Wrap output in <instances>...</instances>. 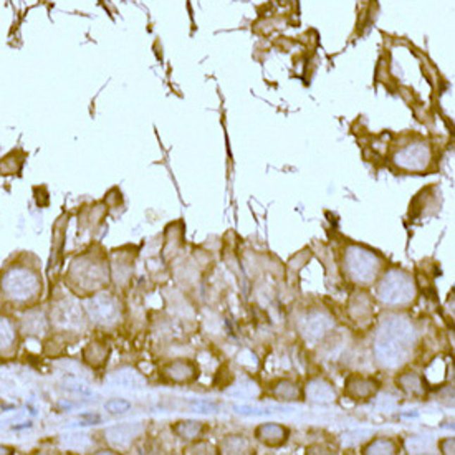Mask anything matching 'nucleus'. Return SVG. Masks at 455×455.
<instances>
[{
	"instance_id": "f257e3e1",
	"label": "nucleus",
	"mask_w": 455,
	"mask_h": 455,
	"mask_svg": "<svg viewBox=\"0 0 455 455\" xmlns=\"http://www.w3.org/2000/svg\"><path fill=\"white\" fill-rule=\"evenodd\" d=\"M0 292L8 303L30 305L42 295V277L30 265H11L0 275Z\"/></svg>"
},
{
	"instance_id": "f03ea898",
	"label": "nucleus",
	"mask_w": 455,
	"mask_h": 455,
	"mask_svg": "<svg viewBox=\"0 0 455 455\" xmlns=\"http://www.w3.org/2000/svg\"><path fill=\"white\" fill-rule=\"evenodd\" d=\"M412 343V328L404 320H392L382 330L378 341V354L386 364H401Z\"/></svg>"
},
{
	"instance_id": "7ed1b4c3",
	"label": "nucleus",
	"mask_w": 455,
	"mask_h": 455,
	"mask_svg": "<svg viewBox=\"0 0 455 455\" xmlns=\"http://www.w3.org/2000/svg\"><path fill=\"white\" fill-rule=\"evenodd\" d=\"M378 293L382 301L391 303V305H401V303L412 300L414 285H412V280L406 273L389 272L382 278Z\"/></svg>"
},
{
	"instance_id": "20e7f679",
	"label": "nucleus",
	"mask_w": 455,
	"mask_h": 455,
	"mask_svg": "<svg viewBox=\"0 0 455 455\" xmlns=\"http://www.w3.org/2000/svg\"><path fill=\"white\" fill-rule=\"evenodd\" d=\"M346 268L356 282L368 283L376 277L379 260L374 254L363 249H351L346 254Z\"/></svg>"
},
{
	"instance_id": "39448f33",
	"label": "nucleus",
	"mask_w": 455,
	"mask_h": 455,
	"mask_svg": "<svg viewBox=\"0 0 455 455\" xmlns=\"http://www.w3.org/2000/svg\"><path fill=\"white\" fill-rule=\"evenodd\" d=\"M72 278L75 282H78V285H82L83 288H88V290H94V288L103 285V273L104 270L101 267V263L93 262L92 258H82L80 262L73 263L72 270Z\"/></svg>"
},
{
	"instance_id": "423d86ee",
	"label": "nucleus",
	"mask_w": 455,
	"mask_h": 455,
	"mask_svg": "<svg viewBox=\"0 0 455 455\" xmlns=\"http://www.w3.org/2000/svg\"><path fill=\"white\" fill-rule=\"evenodd\" d=\"M89 315L96 323L101 325H111L115 323L118 315H120V306L118 301L111 295L101 293V295L94 297L88 305Z\"/></svg>"
},
{
	"instance_id": "0eeeda50",
	"label": "nucleus",
	"mask_w": 455,
	"mask_h": 455,
	"mask_svg": "<svg viewBox=\"0 0 455 455\" xmlns=\"http://www.w3.org/2000/svg\"><path fill=\"white\" fill-rule=\"evenodd\" d=\"M54 320L61 328H75L82 325V313L72 301H61L55 306Z\"/></svg>"
},
{
	"instance_id": "6e6552de",
	"label": "nucleus",
	"mask_w": 455,
	"mask_h": 455,
	"mask_svg": "<svg viewBox=\"0 0 455 455\" xmlns=\"http://www.w3.org/2000/svg\"><path fill=\"white\" fill-rule=\"evenodd\" d=\"M255 437L268 447H278L287 440L288 430L278 424H263L255 430Z\"/></svg>"
},
{
	"instance_id": "1a4fd4ad",
	"label": "nucleus",
	"mask_w": 455,
	"mask_h": 455,
	"mask_svg": "<svg viewBox=\"0 0 455 455\" xmlns=\"http://www.w3.org/2000/svg\"><path fill=\"white\" fill-rule=\"evenodd\" d=\"M17 330L6 316H0V356H11L15 351Z\"/></svg>"
},
{
	"instance_id": "9d476101",
	"label": "nucleus",
	"mask_w": 455,
	"mask_h": 455,
	"mask_svg": "<svg viewBox=\"0 0 455 455\" xmlns=\"http://www.w3.org/2000/svg\"><path fill=\"white\" fill-rule=\"evenodd\" d=\"M166 378L174 382H189L196 378V368L189 361H176L164 369Z\"/></svg>"
},
{
	"instance_id": "9b49d317",
	"label": "nucleus",
	"mask_w": 455,
	"mask_h": 455,
	"mask_svg": "<svg viewBox=\"0 0 455 455\" xmlns=\"http://www.w3.org/2000/svg\"><path fill=\"white\" fill-rule=\"evenodd\" d=\"M376 389H378L376 382L368 381V379L354 378V379H349V381H348V392L353 397H356V399H358V397L373 396L374 392H376Z\"/></svg>"
},
{
	"instance_id": "f8f14e48",
	"label": "nucleus",
	"mask_w": 455,
	"mask_h": 455,
	"mask_svg": "<svg viewBox=\"0 0 455 455\" xmlns=\"http://www.w3.org/2000/svg\"><path fill=\"white\" fill-rule=\"evenodd\" d=\"M397 452L396 444L389 439H376L366 447V454H394Z\"/></svg>"
},
{
	"instance_id": "ddd939ff",
	"label": "nucleus",
	"mask_w": 455,
	"mask_h": 455,
	"mask_svg": "<svg viewBox=\"0 0 455 455\" xmlns=\"http://www.w3.org/2000/svg\"><path fill=\"white\" fill-rule=\"evenodd\" d=\"M275 396L278 397V399H287V401H292V399H298V396H300V389L295 386L293 382H280L277 386V389H275Z\"/></svg>"
},
{
	"instance_id": "4468645a",
	"label": "nucleus",
	"mask_w": 455,
	"mask_h": 455,
	"mask_svg": "<svg viewBox=\"0 0 455 455\" xmlns=\"http://www.w3.org/2000/svg\"><path fill=\"white\" fill-rule=\"evenodd\" d=\"M176 432L179 434V437L182 439H196L199 434H201V424L199 423H179L176 425Z\"/></svg>"
},
{
	"instance_id": "2eb2a0df",
	"label": "nucleus",
	"mask_w": 455,
	"mask_h": 455,
	"mask_svg": "<svg viewBox=\"0 0 455 455\" xmlns=\"http://www.w3.org/2000/svg\"><path fill=\"white\" fill-rule=\"evenodd\" d=\"M104 409L110 414H125L131 409V404L126 399H110L104 402Z\"/></svg>"
},
{
	"instance_id": "dca6fc26",
	"label": "nucleus",
	"mask_w": 455,
	"mask_h": 455,
	"mask_svg": "<svg viewBox=\"0 0 455 455\" xmlns=\"http://www.w3.org/2000/svg\"><path fill=\"white\" fill-rule=\"evenodd\" d=\"M232 442H234V445L232 444H224V449H225V452H230V454H237V452H242V450L244 449H247V442H245L244 439L240 437V435H234V437H230Z\"/></svg>"
},
{
	"instance_id": "f3484780",
	"label": "nucleus",
	"mask_w": 455,
	"mask_h": 455,
	"mask_svg": "<svg viewBox=\"0 0 455 455\" xmlns=\"http://www.w3.org/2000/svg\"><path fill=\"white\" fill-rule=\"evenodd\" d=\"M80 417H82V419H85V420H88V423H85V425L101 423V417H99L98 414H82Z\"/></svg>"
},
{
	"instance_id": "a211bd4d",
	"label": "nucleus",
	"mask_w": 455,
	"mask_h": 455,
	"mask_svg": "<svg viewBox=\"0 0 455 455\" xmlns=\"http://www.w3.org/2000/svg\"><path fill=\"white\" fill-rule=\"evenodd\" d=\"M0 454H12V450L6 449V447H0Z\"/></svg>"
}]
</instances>
